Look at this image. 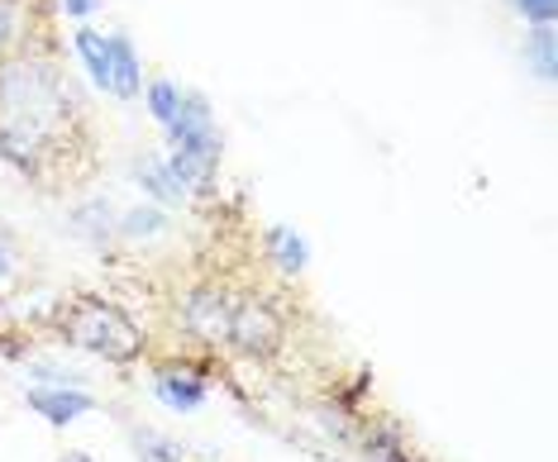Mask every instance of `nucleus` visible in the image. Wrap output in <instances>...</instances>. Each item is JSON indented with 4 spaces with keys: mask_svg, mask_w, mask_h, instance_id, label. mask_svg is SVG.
Listing matches in <instances>:
<instances>
[{
    "mask_svg": "<svg viewBox=\"0 0 558 462\" xmlns=\"http://www.w3.org/2000/svg\"><path fill=\"white\" fill-rule=\"evenodd\" d=\"M77 96L48 53L20 48L0 62V158L24 177H44V162L72 153Z\"/></svg>",
    "mask_w": 558,
    "mask_h": 462,
    "instance_id": "nucleus-1",
    "label": "nucleus"
},
{
    "mask_svg": "<svg viewBox=\"0 0 558 462\" xmlns=\"http://www.w3.org/2000/svg\"><path fill=\"white\" fill-rule=\"evenodd\" d=\"M48 325L68 349L77 353H92L100 363H116V367H130L148 353V339L144 329L134 325V315L124 305L106 301V296H72V301H58Z\"/></svg>",
    "mask_w": 558,
    "mask_h": 462,
    "instance_id": "nucleus-2",
    "label": "nucleus"
},
{
    "mask_svg": "<svg viewBox=\"0 0 558 462\" xmlns=\"http://www.w3.org/2000/svg\"><path fill=\"white\" fill-rule=\"evenodd\" d=\"M225 349H234L248 363H272L287 349V315L263 291H239L230 305V333Z\"/></svg>",
    "mask_w": 558,
    "mask_h": 462,
    "instance_id": "nucleus-3",
    "label": "nucleus"
},
{
    "mask_svg": "<svg viewBox=\"0 0 558 462\" xmlns=\"http://www.w3.org/2000/svg\"><path fill=\"white\" fill-rule=\"evenodd\" d=\"M230 305L234 291L220 287V281H192L177 301V315H182V333L206 349H225V333H230Z\"/></svg>",
    "mask_w": 558,
    "mask_h": 462,
    "instance_id": "nucleus-4",
    "label": "nucleus"
},
{
    "mask_svg": "<svg viewBox=\"0 0 558 462\" xmlns=\"http://www.w3.org/2000/svg\"><path fill=\"white\" fill-rule=\"evenodd\" d=\"M220 158H225L220 130L168 144V167H172V177L186 186V196H201V200L215 196V182H220Z\"/></svg>",
    "mask_w": 558,
    "mask_h": 462,
    "instance_id": "nucleus-5",
    "label": "nucleus"
},
{
    "mask_svg": "<svg viewBox=\"0 0 558 462\" xmlns=\"http://www.w3.org/2000/svg\"><path fill=\"white\" fill-rule=\"evenodd\" d=\"M154 396L172 415H192L210 401V367L186 363V357H162L154 363Z\"/></svg>",
    "mask_w": 558,
    "mask_h": 462,
    "instance_id": "nucleus-6",
    "label": "nucleus"
},
{
    "mask_svg": "<svg viewBox=\"0 0 558 462\" xmlns=\"http://www.w3.org/2000/svg\"><path fill=\"white\" fill-rule=\"evenodd\" d=\"M24 405L53 429H68V425H77V420L100 410V401L86 387H48V381H34V387L24 391Z\"/></svg>",
    "mask_w": 558,
    "mask_h": 462,
    "instance_id": "nucleus-7",
    "label": "nucleus"
},
{
    "mask_svg": "<svg viewBox=\"0 0 558 462\" xmlns=\"http://www.w3.org/2000/svg\"><path fill=\"white\" fill-rule=\"evenodd\" d=\"M134 177H138V186L148 191V200L162 205V210H186V205H192L186 186L172 177V167L162 153H144V158L134 162Z\"/></svg>",
    "mask_w": 558,
    "mask_h": 462,
    "instance_id": "nucleus-8",
    "label": "nucleus"
},
{
    "mask_svg": "<svg viewBox=\"0 0 558 462\" xmlns=\"http://www.w3.org/2000/svg\"><path fill=\"white\" fill-rule=\"evenodd\" d=\"M106 53H110V86L106 92L116 100H138L144 96V62H138L134 44L124 34H106Z\"/></svg>",
    "mask_w": 558,
    "mask_h": 462,
    "instance_id": "nucleus-9",
    "label": "nucleus"
},
{
    "mask_svg": "<svg viewBox=\"0 0 558 462\" xmlns=\"http://www.w3.org/2000/svg\"><path fill=\"white\" fill-rule=\"evenodd\" d=\"M120 229V215L116 205H110L106 196H86L82 205H72V234H77L82 243H92V248H110Z\"/></svg>",
    "mask_w": 558,
    "mask_h": 462,
    "instance_id": "nucleus-10",
    "label": "nucleus"
},
{
    "mask_svg": "<svg viewBox=\"0 0 558 462\" xmlns=\"http://www.w3.org/2000/svg\"><path fill=\"white\" fill-rule=\"evenodd\" d=\"M263 253H268V263L282 277H301L311 267V243H306L301 229H291V224H272L268 234H263Z\"/></svg>",
    "mask_w": 558,
    "mask_h": 462,
    "instance_id": "nucleus-11",
    "label": "nucleus"
},
{
    "mask_svg": "<svg viewBox=\"0 0 558 462\" xmlns=\"http://www.w3.org/2000/svg\"><path fill=\"white\" fill-rule=\"evenodd\" d=\"M520 58H525V72L535 76V82L554 86V76H558V29L554 24H530Z\"/></svg>",
    "mask_w": 558,
    "mask_h": 462,
    "instance_id": "nucleus-12",
    "label": "nucleus"
},
{
    "mask_svg": "<svg viewBox=\"0 0 558 462\" xmlns=\"http://www.w3.org/2000/svg\"><path fill=\"white\" fill-rule=\"evenodd\" d=\"M215 130V110H210V96L206 92H182V106H177V120L168 124V144L177 138H196V134H210Z\"/></svg>",
    "mask_w": 558,
    "mask_h": 462,
    "instance_id": "nucleus-13",
    "label": "nucleus"
},
{
    "mask_svg": "<svg viewBox=\"0 0 558 462\" xmlns=\"http://www.w3.org/2000/svg\"><path fill=\"white\" fill-rule=\"evenodd\" d=\"M168 229H172V220H168V210H162V205H134V210L120 215L116 239L120 243H158Z\"/></svg>",
    "mask_w": 558,
    "mask_h": 462,
    "instance_id": "nucleus-14",
    "label": "nucleus"
},
{
    "mask_svg": "<svg viewBox=\"0 0 558 462\" xmlns=\"http://www.w3.org/2000/svg\"><path fill=\"white\" fill-rule=\"evenodd\" d=\"M363 462H411V443H405V434L397 425L377 420V425L363 434Z\"/></svg>",
    "mask_w": 558,
    "mask_h": 462,
    "instance_id": "nucleus-15",
    "label": "nucleus"
},
{
    "mask_svg": "<svg viewBox=\"0 0 558 462\" xmlns=\"http://www.w3.org/2000/svg\"><path fill=\"white\" fill-rule=\"evenodd\" d=\"M72 48H77V58H82V68L86 76H92V86H100L106 92L110 86V53H106V34H96V29H82L72 34Z\"/></svg>",
    "mask_w": 558,
    "mask_h": 462,
    "instance_id": "nucleus-16",
    "label": "nucleus"
},
{
    "mask_svg": "<svg viewBox=\"0 0 558 462\" xmlns=\"http://www.w3.org/2000/svg\"><path fill=\"white\" fill-rule=\"evenodd\" d=\"M130 443H134V458L138 462H186V443L172 439V434H162V429L138 425L130 434Z\"/></svg>",
    "mask_w": 558,
    "mask_h": 462,
    "instance_id": "nucleus-17",
    "label": "nucleus"
},
{
    "mask_svg": "<svg viewBox=\"0 0 558 462\" xmlns=\"http://www.w3.org/2000/svg\"><path fill=\"white\" fill-rule=\"evenodd\" d=\"M144 100H148V114H154L162 130H168V124L177 120V106H182V86L168 82V76H158V82H148Z\"/></svg>",
    "mask_w": 558,
    "mask_h": 462,
    "instance_id": "nucleus-18",
    "label": "nucleus"
},
{
    "mask_svg": "<svg viewBox=\"0 0 558 462\" xmlns=\"http://www.w3.org/2000/svg\"><path fill=\"white\" fill-rule=\"evenodd\" d=\"M24 48V20H20V0H0V62L15 58Z\"/></svg>",
    "mask_w": 558,
    "mask_h": 462,
    "instance_id": "nucleus-19",
    "label": "nucleus"
},
{
    "mask_svg": "<svg viewBox=\"0 0 558 462\" xmlns=\"http://www.w3.org/2000/svg\"><path fill=\"white\" fill-rule=\"evenodd\" d=\"M511 10L525 24H554L558 20V0H511Z\"/></svg>",
    "mask_w": 558,
    "mask_h": 462,
    "instance_id": "nucleus-20",
    "label": "nucleus"
},
{
    "mask_svg": "<svg viewBox=\"0 0 558 462\" xmlns=\"http://www.w3.org/2000/svg\"><path fill=\"white\" fill-rule=\"evenodd\" d=\"M58 5H62V15H68V20H92L106 0H58Z\"/></svg>",
    "mask_w": 558,
    "mask_h": 462,
    "instance_id": "nucleus-21",
    "label": "nucleus"
},
{
    "mask_svg": "<svg viewBox=\"0 0 558 462\" xmlns=\"http://www.w3.org/2000/svg\"><path fill=\"white\" fill-rule=\"evenodd\" d=\"M58 462H96V458L86 453V448H62V453H58Z\"/></svg>",
    "mask_w": 558,
    "mask_h": 462,
    "instance_id": "nucleus-22",
    "label": "nucleus"
}]
</instances>
